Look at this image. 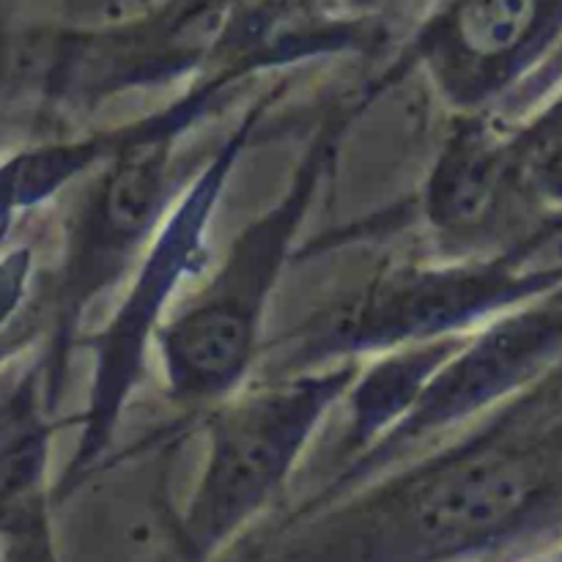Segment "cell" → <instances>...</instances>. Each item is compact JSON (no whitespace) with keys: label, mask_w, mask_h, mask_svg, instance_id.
I'll return each mask as SVG.
<instances>
[{"label":"cell","mask_w":562,"mask_h":562,"mask_svg":"<svg viewBox=\"0 0 562 562\" xmlns=\"http://www.w3.org/2000/svg\"><path fill=\"white\" fill-rule=\"evenodd\" d=\"M283 99V86H272L252 99L241 119L231 126L217 148L201 162L159 223L157 234L126 274L124 294L97 333L80 338L91 355V382L86 406L77 415L80 437L75 453L55 486V503L113 450L121 417L148 371L154 340L170 316L176 294L187 280L201 278L206 269V239L231 176L250 148L252 135L274 102Z\"/></svg>","instance_id":"7a4b0ae2"},{"label":"cell","mask_w":562,"mask_h":562,"mask_svg":"<svg viewBox=\"0 0 562 562\" xmlns=\"http://www.w3.org/2000/svg\"><path fill=\"white\" fill-rule=\"evenodd\" d=\"M387 88L393 82L379 71L322 115L283 195L228 241L214 272L201 274L190 300L165 318L154 349L165 390L179 409L201 415L256 373L263 318L294 256L296 236L338 165L346 135Z\"/></svg>","instance_id":"6da1fadb"},{"label":"cell","mask_w":562,"mask_h":562,"mask_svg":"<svg viewBox=\"0 0 562 562\" xmlns=\"http://www.w3.org/2000/svg\"><path fill=\"white\" fill-rule=\"evenodd\" d=\"M198 420L184 412L124 453H108L55 503L71 505V554L190 560L170 481Z\"/></svg>","instance_id":"52a82bcc"},{"label":"cell","mask_w":562,"mask_h":562,"mask_svg":"<svg viewBox=\"0 0 562 562\" xmlns=\"http://www.w3.org/2000/svg\"><path fill=\"white\" fill-rule=\"evenodd\" d=\"M198 124L176 121L140 137L77 181L66 217L53 289V333L44 355L47 406L66 390L69 360L91 307L108 296L143 256L179 192L192 179L181 162V140Z\"/></svg>","instance_id":"5b68a950"},{"label":"cell","mask_w":562,"mask_h":562,"mask_svg":"<svg viewBox=\"0 0 562 562\" xmlns=\"http://www.w3.org/2000/svg\"><path fill=\"white\" fill-rule=\"evenodd\" d=\"M510 173V148L477 113L456 115L439 146L417 209L439 252L475 245L503 201Z\"/></svg>","instance_id":"ba28073f"},{"label":"cell","mask_w":562,"mask_h":562,"mask_svg":"<svg viewBox=\"0 0 562 562\" xmlns=\"http://www.w3.org/2000/svg\"><path fill=\"white\" fill-rule=\"evenodd\" d=\"M536 250L497 261L437 256L434 261L387 263L283 338L263 344L252 376H283L366 360L417 340L467 335L527 285L552 274L536 267Z\"/></svg>","instance_id":"277c9868"},{"label":"cell","mask_w":562,"mask_h":562,"mask_svg":"<svg viewBox=\"0 0 562 562\" xmlns=\"http://www.w3.org/2000/svg\"><path fill=\"white\" fill-rule=\"evenodd\" d=\"M362 360L283 376H250L201 412L206 456L181 510L190 560L217 558L283 497L324 417L344 401Z\"/></svg>","instance_id":"3957f363"},{"label":"cell","mask_w":562,"mask_h":562,"mask_svg":"<svg viewBox=\"0 0 562 562\" xmlns=\"http://www.w3.org/2000/svg\"><path fill=\"white\" fill-rule=\"evenodd\" d=\"M245 0H170L110 27H71L47 49L44 93L60 113L88 115L143 88H162L225 64Z\"/></svg>","instance_id":"8992f818"},{"label":"cell","mask_w":562,"mask_h":562,"mask_svg":"<svg viewBox=\"0 0 562 562\" xmlns=\"http://www.w3.org/2000/svg\"><path fill=\"white\" fill-rule=\"evenodd\" d=\"M464 335L417 340L366 357L346 390V431L335 450V470L376 445L417 404L434 373L453 357Z\"/></svg>","instance_id":"9c48e42d"}]
</instances>
